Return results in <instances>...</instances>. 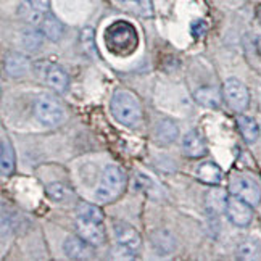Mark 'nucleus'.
<instances>
[{"label":"nucleus","instance_id":"a211bd4d","mask_svg":"<svg viewBox=\"0 0 261 261\" xmlns=\"http://www.w3.org/2000/svg\"><path fill=\"white\" fill-rule=\"evenodd\" d=\"M4 68L8 76L18 77V76H23L28 73L29 62L21 54H8V55H5V60H4Z\"/></svg>","mask_w":261,"mask_h":261},{"label":"nucleus","instance_id":"ddd939ff","mask_svg":"<svg viewBox=\"0 0 261 261\" xmlns=\"http://www.w3.org/2000/svg\"><path fill=\"white\" fill-rule=\"evenodd\" d=\"M184 155L189 158H202L206 153V144L198 130H189L182 139Z\"/></svg>","mask_w":261,"mask_h":261},{"label":"nucleus","instance_id":"7c9ffc66","mask_svg":"<svg viewBox=\"0 0 261 261\" xmlns=\"http://www.w3.org/2000/svg\"><path fill=\"white\" fill-rule=\"evenodd\" d=\"M258 19H259V21H261V7L258 8Z\"/></svg>","mask_w":261,"mask_h":261},{"label":"nucleus","instance_id":"f257e3e1","mask_svg":"<svg viewBox=\"0 0 261 261\" xmlns=\"http://www.w3.org/2000/svg\"><path fill=\"white\" fill-rule=\"evenodd\" d=\"M105 44L112 54L127 57L134 52L139 44L137 29L127 21H115L105 29Z\"/></svg>","mask_w":261,"mask_h":261},{"label":"nucleus","instance_id":"bb28decb","mask_svg":"<svg viewBox=\"0 0 261 261\" xmlns=\"http://www.w3.org/2000/svg\"><path fill=\"white\" fill-rule=\"evenodd\" d=\"M45 192H47V197L50 200H54V202H65V200H68L69 197L73 195L71 190H69L62 182H52V184H48L47 189H45Z\"/></svg>","mask_w":261,"mask_h":261},{"label":"nucleus","instance_id":"cd10ccee","mask_svg":"<svg viewBox=\"0 0 261 261\" xmlns=\"http://www.w3.org/2000/svg\"><path fill=\"white\" fill-rule=\"evenodd\" d=\"M44 37L45 36L41 29H29V31L23 34V44L28 50H37L42 45Z\"/></svg>","mask_w":261,"mask_h":261},{"label":"nucleus","instance_id":"2eb2a0df","mask_svg":"<svg viewBox=\"0 0 261 261\" xmlns=\"http://www.w3.org/2000/svg\"><path fill=\"white\" fill-rule=\"evenodd\" d=\"M194 98L198 105L206 107V108H219L221 100H223V94L219 92V89L215 86H205L195 90Z\"/></svg>","mask_w":261,"mask_h":261},{"label":"nucleus","instance_id":"4468645a","mask_svg":"<svg viewBox=\"0 0 261 261\" xmlns=\"http://www.w3.org/2000/svg\"><path fill=\"white\" fill-rule=\"evenodd\" d=\"M227 198H229V195L223 189H210L205 195V206H206L208 215L219 216V215L226 213Z\"/></svg>","mask_w":261,"mask_h":261},{"label":"nucleus","instance_id":"39448f33","mask_svg":"<svg viewBox=\"0 0 261 261\" xmlns=\"http://www.w3.org/2000/svg\"><path fill=\"white\" fill-rule=\"evenodd\" d=\"M230 195H236L237 198L244 200L248 205L258 206L261 203V189L252 177L245 174H236L230 179L229 184Z\"/></svg>","mask_w":261,"mask_h":261},{"label":"nucleus","instance_id":"c85d7f7f","mask_svg":"<svg viewBox=\"0 0 261 261\" xmlns=\"http://www.w3.org/2000/svg\"><path fill=\"white\" fill-rule=\"evenodd\" d=\"M190 29H192L194 37H202L206 33V24H205V21H202V19H197V21L192 23Z\"/></svg>","mask_w":261,"mask_h":261},{"label":"nucleus","instance_id":"9b49d317","mask_svg":"<svg viewBox=\"0 0 261 261\" xmlns=\"http://www.w3.org/2000/svg\"><path fill=\"white\" fill-rule=\"evenodd\" d=\"M76 232L79 237H83L86 242H89L92 247H98L105 242V229L102 223L95 221H87L83 218L76 219Z\"/></svg>","mask_w":261,"mask_h":261},{"label":"nucleus","instance_id":"20e7f679","mask_svg":"<svg viewBox=\"0 0 261 261\" xmlns=\"http://www.w3.org/2000/svg\"><path fill=\"white\" fill-rule=\"evenodd\" d=\"M34 69H36V74L41 77L50 89H54L55 92L62 94L68 89L69 77L65 73V69L60 68L57 63L42 60V62H37L34 65Z\"/></svg>","mask_w":261,"mask_h":261},{"label":"nucleus","instance_id":"a878e982","mask_svg":"<svg viewBox=\"0 0 261 261\" xmlns=\"http://www.w3.org/2000/svg\"><path fill=\"white\" fill-rule=\"evenodd\" d=\"M76 213H77V218H83L87 221H95V223H102L103 221V212L97 205H92V203H84V202L79 203Z\"/></svg>","mask_w":261,"mask_h":261},{"label":"nucleus","instance_id":"b1692460","mask_svg":"<svg viewBox=\"0 0 261 261\" xmlns=\"http://www.w3.org/2000/svg\"><path fill=\"white\" fill-rule=\"evenodd\" d=\"M259 253H261V244L253 237L245 239L237 247V256L240 259H256Z\"/></svg>","mask_w":261,"mask_h":261},{"label":"nucleus","instance_id":"0eeeda50","mask_svg":"<svg viewBox=\"0 0 261 261\" xmlns=\"http://www.w3.org/2000/svg\"><path fill=\"white\" fill-rule=\"evenodd\" d=\"M223 97L226 103L234 110V112H244L250 103V94L247 86L236 77H230L223 86Z\"/></svg>","mask_w":261,"mask_h":261},{"label":"nucleus","instance_id":"dca6fc26","mask_svg":"<svg viewBox=\"0 0 261 261\" xmlns=\"http://www.w3.org/2000/svg\"><path fill=\"white\" fill-rule=\"evenodd\" d=\"M113 2L127 13H133L142 18H148L153 15V7L150 0H113Z\"/></svg>","mask_w":261,"mask_h":261},{"label":"nucleus","instance_id":"6e6552de","mask_svg":"<svg viewBox=\"0 0 261 261\" xmlns=\"http://www.w3.org/2000/svg\"><path fill=\"white\" fill-rule=\"evenodd\" d=\"M115 236L118 248L121 250V253L127 256H136L137 252L142 247V237L137 230L129 224H116L115 226Z\"/></svg>","mask_w":261,"mask_h":261},{"label":"nucleus","instance_id":"7ed1b4c3","mask_svg":"<svg viewBox=\"0 0 261 261\" xmlns=\"http://www.w3.org/2000/svg\"><path fill=\"white\" fill-rule=\"evenodd\" d=\"M126 174L121 168L110 165L105 168L102 174V180L95 190V200L100 203H112L116 198L121 197L126 189Z\"/></svg>","mask_w":261,"mask_h":261},{"label":"nucleus","instance_id":"9d476101","mask_svg":"<svg viewBox=\"0 0 261 261\" xmlns=\"http://www.w3.org/2000/svg\"><path fill=\"white\" fill-rule=\"evenodd\" d=\"M48 10H50V0H24L18 8V15L29 24L41 26L44 16L48 13Z\"/></svg>","mask_w":261,"mask_h":261},{"label":"nucleus","instance_id":"f8f14e48","mask_svg":"<svg viewBox=\"0 0 261 261\" xmlns=\"http://www.w3.org/2000/svg\"><path fill=\"white\" fill-rule=\"evenodd\" d=\"M83 237H68L63 244V252L69 259H87L92 255V248Z\"/></svg>","mask_w":261,"mask_h":261},{"label":"nucleus","instance_id":"5701e85b","mask_svg":"<svg viewBox=\"0 0 261 261\" xmlns=\"http://www.w3.org/2000/svg\"><path fill=\"white\" fill-rule=\"evenodd\" d=\"M41 31L44 33V36L47 39L55 42L63 34V24L60 23L52 13H47L42 19V23H41Z\"/></svg>","mask_w":261,"mask_h":261},{"label":"nucleus","instance_id":"412c9836","mask_svg":"<svg viewBox=\"0 0 261 261\" xmlns=\"http://www.w3.org/2000/svg\"><path fill=\"white\" fill-rule=\"evenodd\" d=\"M237 124H239V130L240 134H242L244 140L247 144H253L258 140L259 137V126L258 123L255 121L253 118L250 116H240L237 119Z\"/></svg>","mask_w":261,"mask_h":261},{"label":"nucleus","instance_id":"4be33fe9","mask_svg":"<svg viewBox=\"0 0 261 261\" xmlns=\"http://www.w3.org/2000/svg\"><path fill=\"white\" fill-rule=\"evenodd\" d=\"M0 168H2V176L8 177L15 171V152L12 144L7 139H2V152H0Z\"/></svg>","mask_w":261,"mask_h":261},{"label":"nucleus","instance_id":"c756f323","mask_svg":"<svg viewBox=\"0 0 261 261\" xmlns=\"http://www.w3.org/2000/svg\"><path fill=\"white\" fill-rule=\"evenodd\" d=\"M256 48H258V52H259V55H261V36L256 39Z\"/></svg>","mask_w":261,"mask_h":261},{"label":"nucleus","instance_id":"393cba45","mask_svg":"<svg viewBox=\"0 0 261 261\" xmlns=\"http://www.w3.org/2000/svg\"><path fill=\"white\" fill-rule=\"evenodd\" d=\"M79 42H81L83 52L89 57L95 58L97 57V44H95V33L94 29L87 26L81 31V36H79Z\"/></svg>","mask_w":261,"mask_h":261},{"label":"nucleus","instance_id":"f3484780","mask_svg":"<svg viewBox=\"0 0 261 261\" xmlns=\"http://www.w3.org/2000/svg\"><path fill=\"white\" fill-rule=\"evenodd\" d=\"M179 136V127L169 118H163L155 124V137L160 144H171Z\"/></svg>","mask_w":261,"mask_h":261},{"label":"nucleus","instance_id":"aec40b11","mask_svg":"<svg viewBox=\"0 0 261 261\" xmlns=\"http://www.w3.org/2000/svg\"><path fill=\"white\" fill-rule=\"evenodd\" d=\"M152 245L158 255H169L176 247V240L168 230L160 229L152 234Z\"/></svg>","mask_w":261,"mask_h":261},{"label":"nucleus","instance_id":"f03ea898","mask_svg":"<svg viewBox=\"0 0 261 261\" xmlns=\"http://www.w3.org/2000/svg\"><path fill=\"white\" fill-rule=\"evenodd\" d=\"M113 118L119 124L134 127L142 121V105L130 90H116L110 103Z\"/></svg>","mask_w":261,"mask_h":261},{"label":"nucleus","instance_id":"6ab92c4d","mask_svg":"<svg viewBox=\"0 0 261 261\" xmlns=\"http://www.w3.org/2000/svg\"><path fill=\"white\" fill-rule=\"evenodd\" d=\"M197 177H198V180H202L203 184L218 186L221 182V179H223V171H221V168L216 163L205 162L202 165H198Z\"/></svg>","mask_w":261,"mask_h":261},{"label":"nucleus","instance_id":"423d86ee","mask_svg":"<svg viewBox=\"0 0 261 261\" xmlns=\"http://www.w3.org/2000/svg\"><path fill=\"white\" fill-rule=\"evenodd\" d=\"M36 118L44 126L54 127L63 121V107L52 95H41L34 105Z\"/></svg>","mask_w":261,"mask_h":261},{"label":"nucleus","instance_id":"1a4fd4ad","mask_svg":"<svg viewBox=\"0 0 261 261\" xmlns=\"http://www.w3.org/2000/svg\"><path fill=\"white\" fill-rule=\"evenodd\" d=\"M226 215L232 224L239 227H245L252 223V219H253V206L244 202V200L237 198L236 195H229Z\"/></svg>","mask_w":261,"mask_h":261}]
</instances>
